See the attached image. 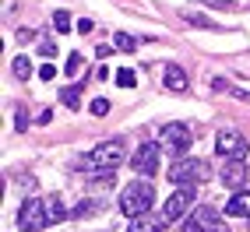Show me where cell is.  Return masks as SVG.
Wrapping results in <instances>:
<instances>
[{"label": "cell", "instance_id": "obj_1", "mask_svg": "<svg viewBox=\"0 0 250 232\" xmlns=\"http://www.w3.org/2000/svg\"><path fill=\"white\" fill-rule=\"evenodd\" d=\"M124 162V141L120 137H113V141H103V144H95L92 152L78 162V169H88L92 176H99V179H109L113 176V169Z\"/></svg>", "mask_w": 250, "mask_h": 232}, {"label": "cell", "instance_id": "obj_2", "mask_svg": "<svg viewBox=\"0 0 250 232\" xmlns=\"http://www.w3.org/2000/svg\"><path fill=\"white\" fill-rule=\"evenodd\" d=\"M152 201H155V187L138 179V183H127L120 190V211L127 218H141V214L152 211Z\"/></svg>", "mask_w": 250, "mask_h": 232}, {"label": "cell", "instance_id": "obj_3", "mask_svg": "<svg viewBox=\"0 0 250 232\" xmlns=\"http://www.w3.org/2000/svg\"><path fill=\"white\" fill-rule=\"evenodd\" d=\"M208 179V162L205 158H194V155H183L169 165V183L180 187V190H194L197 183H205Z\"/></svg>", "mask_w": 250, "mask_h": 232}, {"label": "cell", "instance_id": "obj_4", "mask_svg": "<svg viewBox=\"0 0 250 232\" xmlns=\"http://www.w3.org/2000/svg\"><path fill=\"white\" fill-rule=\"evenodd\" d=\"M190 141H194V134H190V127H183V123H166L162 134H159V148H166L173 158H183V155H187Z\"/></svg>", "mask_w": 250, "mask_h": 232}, {"label": "cell", "instance_id": "obj_5", "mask_svg": "<svg viewBox=\"0 0 250 232\" xmlns=\"http://www.w3.org/2000/svg\"><path fill=\"white\" fill-rule=\"evenodd\" d=\"M46 225H49V218H46V201H39V197L32 201V197H28V201L21 204V211H18V229H21V232H42Z\"/></svg>", "mask_w": 250, "mask_h": 232}, {"label": "cell", "instance_id": "obj_6", "mask_svg": "<svg viewBox=\"0 0 250 232\" xmlns=\"http://www.w3.org/2000/svg\"><path fill=\"white\" fill-rule=\"evenodd\" d=\"M215 148H219V155L243 162V155H247V137L240 134V130H232V127H222L219 137H215Z\"/></svg>", "mask_w": 250, "mask_h": 232}, {"label": "cell", "instance_id": "obj_7", "mask_svg": "<svg viewBox=\"0 0 250 232\" xmlns=\"http://www.w3.org/2000/svg\"><path fill=\"white\" fill-rule=\"evenodd\" d=\"M183 232H229V225L219 218V211H211V208H197L190 218H187Z\"/></svg>", "mask_w": 250, "mask_h": 232}, {"label": "cell", "instance_id": "obj_8", "mask_svg": "<svg viewBox=\"0 0 250 232\" xmlns=\"http://www.w3.org/2000/svg\"><path fill=\"white\" fill-rule=\"evenodd\" d=\"M130 169H134L138 176H148V179H152V176L159 173V144L145 141L138 152L130 155Z\"/></svg>", "mask_w": 250, "mask_h": 232}, {"label": "cell", "instance_id": "obj_9", "mask_svg": "<svg viewBox=\"0 0 250 232\" xmlns=\"http://www.w3.org/2000/svg\"><path fill=\"white\" fill-rule=\"evenodd\" d=\"M190 204H194V190H190V187H187V190H176L169 201H166L162 218H166V222H176V218H183V214H187Z\"/></svg>", "mask_w": 250, "mask_h": 232}, {"label": "cell", "instance_id": "obj_10", "mask_svg": "<svg viewBox=\"0 0 250 232\" xmlns=\"http://www.w3.org/2000/svg\"><path fill=\"white\" fill-rule=\"evenodd\" d=\"M222 183H226L232 193H240L243 183H247V165L236 162V158H226V165H222Z\"/></svg>", "mask_w": 250, "mask_h": 232}, {"label": "cell", "instance_id": "obj_11", "mask_svg": "<svg viewBox=\"0 0 250 232\" xmlns=\"http://www.w3.org/2000/svg\"><path fill=\"white\" fill-rule=\"evenodd\" d=\"M226 214H232V218H250V190L232 193L229 204H226Z\"/></svg>", "mask_w": 250, "mask_h": 232}, {"label": "cell", "instance_id": "obj_12", "mask_svg": "<svg viewBox=\"0 0 250 232\" xmlns=\"http://www.w3.org/2000/svg\"><path fill=\"white\" fill-rule=\"evenodd\" d=\"M166 218H155V214H141V218H130L127 232H162Z\"/></svg>", "mask_w": 250, "mask_h": 232}, {"label": "cell", "instance_id": "obj_13", "mask_svg": "<svg viewBox=\"0 0 250 232\" xmlns=\"http://www.w3.org/2000/svg\"><path fill=\"white\" fill-rule=\"evenodd\" d=\"M162 81H166V88H169V92H187V85H190L183 67H166V77Z\"/></svg>", "mask_w": 250, "mask_h": 232}, {"label": "cell", "instance_id": "obj_14", "mask_svg": "<svg viewBox=\"0 0 250 232\" xmlns=\"http://www.w3.org/2000/svg\"><path fill=\"white\" fill-rule=\"evenodd\" d=\"M46 218H49V225H57V222L67 218V208H63V197H60V193H53V197L46 201Z\"/></svg>", "mask_w": 250, "mask_h": 232}, {"label": "cell", "instance_id": "obj_15", "mask_svg": "<svg viewBox=\"0 0 250 232\" xmlns=\"http://www.w3.org/2000/svg\"><path fill=\"white\" fill-rule=\"evenodd\" d=\"M60 98H63V106H67V109H81V85L63 88V92H60Z\"/></svg>", "mask_w": 250, "mask_h": 232}, {"label": "cell", "instance_id": "obj_16", "mask_svg": "<svg viewBox=\"0 0 250 232\" xmlns=\"http://www.w3.org/2000/svg\"><path fill=\"white\" fill-rule=\"evenodd\" d=\"M113 46L124 49V53H134V49H138V39L127 36V32H116V36H113Z\"/></svg>", "mask_w": 250, "mask_h": 232}, {"label": "cell", "instance_id": "obj_17", "mask_svg": "<svg viewBox=\"0 0 250 232\" xmlns=\"http://www.w3.org/2000/svg\"><path fill=\"white\" fill-rule=\"evenodd\" d=\"M11 71H14V77H18V81H28V74H32V63H28L25 57H14Z\"/></svg>", "mask_w": 250, "mask_h": 232}, {"label": "cell", "instance_id": "obj_18", "mask_svg": "<svg viewBox=\"0 0 250 232\" xmlns=\"http://www.w3.org/2000/svg\"><path fill=\"white\" fill-rule=\"evenodd\" d=\"M116 85H120V88H134V85H138L134 71H130V67H120V71H116Z\"/></svg>", "mask_w": 250, "mask_h": 232}, {"label": "cell", "instance_id": "obj_19", "mask_svg": "<svg viewBox=\"0 0 250 232\" xmlns=\"http://www.w3.org/2000/svg\"><path fill=\"white\" fill-rule=\"evenodd\" d=\"M95 211H99V201H81L71 214H74V218H88V214H95Z\"/></svg>", "mask_w": 250, "mask_h": 232}, {"label": "cell", "instance_id": "obj_20", "mask_svg": "<svg viewBox=\"0 0 250 232\" xmlns=\"http://www.w3.org/2000/svg\"><path fill=\"white\" fill-rule=\"evenodd\" d=\"M53 28L57 32H71V14L67 11H53Z\"/></svg>", "mask_w": 250, "mask_h": 232}, {"label": "cell", "instance_id": "obj_21", "mask_svg": "<svg viewBox=\"0 0 250 232\" xmlns=\"http://www.w3.org/2000/svg\"><path fill=\"white\" fill-rule=\"evenodd\" d=\"M78 71H81V53H71V57H67V71H63V74L74 77Z\"/></svg>", "mask_w": 250, "mask_h": 232}, {"label": "cell", "instance_id": "obj_22", "mask_svg": "<svg viewBox=\"0 0 250 232\" xmlns=\"http://www.w3.org/2000/svg\"><path fill=\"white\" fill-rule=\"evenodd\" d=\"M109 113V102L106 98H92V116H106Z\"/></svg>", "mask_w": 250, "mask_h": 232}, {"label": "cell", "instance_id": "obj_23", "mask_svg": "<svg viewBox=\"0 0 250 232\" xmlns=\"http://www.w3.org/2000/svg\"><path fill=\"white\" fill-rule=\"evenodd\" d=\"M39 53H42L46 60H49V57H57V42H49V39H42V42H39Z\"/></svg>", "mask_w": 250, "mask_h": 232}, {"label": "cell", "instance_id": "obj_24", "mask_svg": "<svg viewBox=\"0 0 250 232\" xmlns=\"http://www.w3.org/2000/svg\"><path fill=\"white\" fill-rule=\"evenodd\" d=\"M14 130H28V116H25V109L14 113Z\"/></svg>", "mask_w": 250, "mask_h": 232}, {"label": "cell", "instance_id": "obj_25", "mask_svg": "<svg viewBox=\"0 0 250 232\" xmlns=\"http://www.w3.org/2000/svg\"><path fill=\"white\" fill-rule=\"evenodd\" d=\"M39 77H42V81H53V77H57V67H53V63H42V67H39Z\"/></svg>", "mask_w": 250, "mask_h": 232}, {"label": "cell", "instance_id": "obj_26", "mask_svg": "<svg viewBox=\"0 0 250 232\" xmlns=\"http://www.w3.org/2000/svg\"><path fill=\"white\" fill-rule=\"evenodd\" d=\"M190 25H205V28H219V25H215V21H208V18H197V14H190V18H187Z\"/></svg>", "mask_w": 250, "mask_h": 232}, {"label": "cell", "instance_id": "obj_27", "mask_svg": "<svg viewBox=\"0 0 250 232\" xmlns=\"http://www.w3.org/2000/svg\"><path fill=\"white\" fill-rule=\"evenodd\" d=\"M92 28H95V25H92V18H81V21H78V32H81V36H88Z\"/></svg>", "mask_w": 250, "mask_h": 232}, {"label": "cell", "instance_id": "obj_28", "mask_svg": "<svg viewBox=\"0 0 250 232\" xmlns=\"http://www.w3.org/2000/svg\"><path fill=\"white\" fill-rule=\"evenodd\" d=\"M205 4H211V7H232V0H205Z\"/></svg>", "mask_w": 250, "mask_h": 232}]
</instances>
